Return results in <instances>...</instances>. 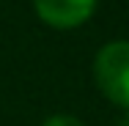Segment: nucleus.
I'll return each instance as SVG.
<instances>
[{"label":"nucleus","mask_w":129,"mask_h":126,"mask_svg":"<svg viewBox=\"0 0 129 126\" xmlns=\"http://www.w3.org/2000/svg\"><path fill=\"white\" fill-rule=\"evenodd\" d=\"M96 85L107 99L129 110V41H110L93 60Z\"/></svg>","instance_id":"obj_1"},{"label":"nucleus","mask_w":129,"mask_h":126,"mask_svg":"<svg viewBox=\"0 0 129 126\" xmlns=\"http://www.w3.org/2000/svg\"><path fill=\"white\" fill-rule=\"evenodd\" d=\"M33 8L39 19L47 22L50 27L69 30V27L82 25L93 14L96 0H33Z\"/></svg>","instance_id":"obj_2"},{"label":"nucleus","mask_w":129,"mask_h":126,"mask_svg":"<svg viewBox=\"0 0 129 126\" xmlns=\"http://www.w3.org/2000/svg\"><path fill=\"white\" fill-rule=\"evenodd\" d=\"M41 126H82L74 118V115H52V118H47Z\"/></svg>","instance_id":"obj_3"},{"label":"nucleus","mask_w":129,"mask_h":126,"mask_svg":"<svg viewBox=\"0 0 129 126\" xmlns=\"http://www.w3.org/2000/svg\"><path fill=\"white\" fill-rule=\"evenodd\" d=\"M118 126H129V110H126V112H124V118L118 121Z\"/></svg>","instance_id":"obj_4"}]
</instances>
